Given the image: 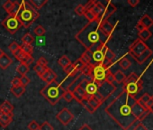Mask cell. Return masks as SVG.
<instances>
[{
	"label": "cell",
	"instance_id": "cell-22",
	"mask_svg": "<svg viewBox=\"0 0 153 130\" xmlns=\"http://www.w3.org/2000/svg\"><path fill=\"white\" fill-rule=\"evenodd\" d=\"M152 53H153V52L151 51V49L148 48V49L145 51V52H144L143 54H141L140 57H138L137 59H135V61H136L139 64H142V63H144V62L152 55Z\"/></svg>",
	"mask_w": 153,
	"mask_h": 130
},
{
	"label": "cell",
	"instance_id": "cell-37",
	"mask_svg": "<svg viewBox=\"0 0 153 130\" xmlns=\"http://www.w3.org/2000/svg\"><path fill=\"white\" fill-rule=\"evenodd\" d=\"M150 99V95H149L148 93H144L139 99H136L137 100V102L140 104V105H141V106H143V107H145V105H146V103L149 101V99Z\"/></svg>",
	"mask_w": 153,
	"mask_h": 130
},
{
	"label": "cell",
	"instance_id": "cell-42",
	"mask_svg": "<svg viewBox=\"0 0 153 130\" xmlns=\"http://www.w3.org/2000/svg\"><path fill=\"white\" fill-rule=\"evenodd\" d=\"M88 103L90 104V106H91L95 110H97V108L102 105V104H101L100 102H98V101H97L94 97H92L90 99H88Z\"/></svg>",
	"mask_w": 153,
	"mask_h": 130
},
{
	"label": "cell",
	"instance_id": "cell-26",
	"mask_svg": "<svg viewBox=\"0 0 153 130\" xmlns=\"http://www.w3.org/2000/svg\"><path fill=\"white\" fill-rule=\"evenodd\" d=\"M79 60L85 64V65H88V64H91V52H89V51H86V52H84L82 54H81V56H80V58H79Z\"/></svg>",
	"mask_w": 153,
	"mask_h": 130
},
{
	"label": "cell",
	"instance_id": "cell-27",
	"mask_svg": "<svg viewBox=\"0 0 153 130\" xmlns=\"http://www.w3.org/2000/svg\"><path fill=\"white\" fill-rule=\"evenodd\" d=\"M58 63H59V65H60V67L62 69H65L67 66H68V65L72 62L67 55H63L58 60Z\"/></svg>",
	"mask_w": 153,
	"mask_h": 130
},
{
	"label": "cell",
	"instance_id": "cell-50",
	"mask_svg": "<svg viewBox=\"0 0 153 130\" xmlns=\"http://www.w3.org/2000/svg\"><path fill=\"white\" fill-rule=\"evenodd\" d=\"M93 97H94V98H95V99H97L98 102H100L101 104H103V103L105 101V97H104V96H103V95H102V94H101L99 91H97V92L94 94V96H93Z\"/></svg>",
	"mask_w": 153,
	"mask_h": 130
},
{
	"label": "cell",
	"instance_id": "cell-39",
	"mask_svg": "<svg viewBox=\"0 0 153 130\" xmlns=\"http://www.w3.org/2000/svg\"><path fill=\"white\" fill-rule=\"evenodd\" d=\"M73 66H74V68H75V70H76V72H81L82 69L84 68L85 64H84L79 59H78L75 62H73Z\"/></svg>",
	"mask_w": 153,
	"mask_h": 130
},
{
	"label": "cell",
	"instance_id": "cell-12",
	"mask_svg": "<svg viewBox=\"0 0 153 130\" xmlns=\"http://www.w3.org/2000/svg\"><path fill=\"white\" fill-rule=\"evenodd\" d=\"M116 88L114 84H109L107 82H105L103 85H101L98 89V91L105 97V99H106L107 98H109L110 95H112L114 91H115Z\"/></svg>",
	"mask_w": 153,
	"mask_h": 130
},
{
	"label": "cell",
	"instance_id": "cell-15",
	"mask_svg": "<svg viewBox=\"0 0 153 130\" xmlns=\"http://www.w3.org/2000/svg\"><path fill=\"white\" fill-rule=\"evenodd\" d=\"M146 111H148V109H147L145 107L140 105V104L137 102V100H136V103H135V104L133 105V107H132V113H133V115H134V117H136V119H137L138 122L140 121V117H141Z\"/></svg>",
	"mask_w": 153,
	"mask_h": 130
},
{
	"label": "cell",
	"instance_id": "cell-46",
	"mask_svg": "<svg viewBox=\"0 0 153 130\" xmlns=\"http://www.w3.org/2000/svg\"><path fill=\"white\" fill-rule=\"evenodd\" d=\"M24 54H25V52L22 51V49H21V47L19 48V49H17L16 51H15L14 52H13V55L20 61L21 60H22V58H23V56H24Z\"/></svg>",
	"mask_w": 153,
	"mask_h": 130
},
{
	"label": "cell",
	"instance_id": "cell-7",
	"mask_svg": "<svg viewBox=\"0 0 153 130\" xmlns=\"http://www.w3.org/2000/svg\"><path fill=\"white\" fill-rule=\"evenodd\" d=\"M2 25L6 28V30L14 34L16 32H18L22 25V23L20 22V20L18 19L17 16H7L2 22Z\"/></svg>",
	"mask_w": 153,
	"mask_h": 130
},
{
	"label": "cell",
	"instance_id": "cell-18",
	"mask_svg": "<svg viewBox=\"0 0 153 130\" xmlns=\"http://www.w3.org/2000/svg\"><path fill=\"white\" fill-rule=\"evenodd\" d=\"M12 63V58H10V56H8L7 53H5L2 57H0V68L2 70H7Z\"/></svg>",
	"mask_w": 153,
	"mask_h": 130
},
{
	"label": "cell",
	"instance_id": "cell-49",
	"mask_svg": "<svg viewBox=\"0 0 153 130\" xmlns=\"http://www.w3.org/2000/svg\"><path fill=\"white\" fill-rule=\"evenodd\" d=\"M13 5H14V2H13V1L7 0V1H6V2L3 4V8H4L7 13H9V11L11 10V8H12V7H13Z\"/></svg>",
	"mask_w": 153,
	"mask_h": 130
},
{
	"label": "cell",
	"instance_id": "cell-9",
	"mask_svg": "<svg viewBox=\"0 0 153 130\" xmlns=\"http://www.w3.org/2000/svg\"><path fill=\"white\" fill-rule=\"evenodd\" d=\"M108 49V46L105 43H101L95 51L90 52H91V63L93 65L102 64L105 61V53L106 50Z\"/></svg>",
	"mask_w": 153,
	"mask_h": 130
},
{
	"label": "cell",
	"instance_id": "cell-32",
	"mask_svg": "<svg viewBox=\"0 0 153 130\" xmlns=\"http://www.w3.org/2000/svg\"><path fill=\"white\" fill-rule=\"evenodd\" d=\"M19 9H20V3L17 2V1H15L14 2V5L11 8V10L9 11L8 13V16H16L18 12H19Z\"/></svg>",
	"mask_w": 153,
	"mask_h": 130
},
{
	"label": "cell",
	"instance_id": "cell-1",
	"mask_svg": "<svg viewBox=\"0 0 153 130\" xmlns=\"http://www.w3.org/2000/svg\"><path fill=\"white\" fill-rule=\"evenodd\" d=\"M135 103V98L129 96L122 90L105 108V111L123 130H129L137 122L132 113V107Z\"/></svg>",
	"mask_w": 153,
	"mask_h": 130
},
{
	"label": "cell",
	"instance_id": "cell-6",
	"mask_svg": "<svg viewBox=\"0 0 153 130\" xmlns=\"http://www.w3.org/2000/svg\"><path fill=\"white\" fill-rule=\"evenodd\" d=\"M111 72L110 69L106 68L103 64L93 65L91 76L93 78V81H95L99 87L105 82V79L107 74Z\"/></svg>",
	"mask_w": 153,
	"mask_h": 130
},
{
	"label": "cell",
	"instance_id": "cell-36",
	"mask_svg": "<svg viewBox=\"0 0 153 130\" xmlns=\"http://www.w3.org/2000/svg\"><path fill=\"white\" fill-rule=\"evenodd\" d=\"M47 69H48V67L41 66V65L37 64V63H36V65H34V67H33V71L36 72V74H37L39 77H41V76L44 73V72H45Z\"/></svg>",
	"mask_w": 153,
	"mask_h": 130
},
{
	"label": "cell",
	"instance_id": "cell-60",
	"mask_svg": "<svg viewBox=\"0 0 153 130\" xmlns=\"http://www.w3.org/2000/svg\"><path fill=\"white\" fill-rule=\"evenodd\" d=\"M140 3V0H128L127 4L129 6H131V7H136Z\"/></svg>",
	"mask_w": 153,
	"mask_h": 130
},
{
	"label": "cell",
	"instance_id": "cell-10",
	"mask_svg": "<svg viewBox=\"0 0 153 130\" xmlns=\"http://www.w3.org/2000/svg\"><path fill=\"white\" fill-rule=\"evenodd\" d=\"M56 118L57 120H59V122H60L63 126H67L68 125L74 118V115L69 111L68 108H62L57 115H56Z\"/></svg>",
	"mask_w": 153,
	"mask_h": 130
},
{
	"label": "cell",
	"instance_id": "cell-40",
	"mask_svg": "<svg viewBox=\"0 0 153 130\" xmlns=\"http://www.w3.org/2000/svg\"><path fill=\"white\" fill-rule=\"evenodd\" d=\"M80 104H81V105L86 108V110H87L88 112H89V113H91V114H93V113L96 111V110H95V109L90 106V104L88 103V100H86V99H83V100L80 102Z\"/></svg>",
	"mask_w": 153,
	"mask_h": 130
},
{
	"label": "cell",
	"instance_id": "cell-14",
	"mask_svg": "<svg viewBox=\"0 0 153 130\" xmlns=\"http://www.w3.org/2000/svg\"><path fill=\"white\" fill-rule=\"evenodd\" d=\"M100 27L105 35H107L109 38H112V35L114 30V25H113L110 22H108V20H105L100 23Z\"/></svg>",
	"mask_w": 153,
	"mask_h": 130
},
{
	"label": "cell",
	"instance_id": "cell-61",
	"mask_svg": "<svg viewBox=\"0 0 153 130\" xmlns=\"http://www.w3.org/2000/svg\"><path fill=\"white\" fill-rule=\"evenodd\" d=\"M79 130H93L88 124H84L80 128H79Z\"/></svg>",
	"mask_w": 153,
	"mask_h": 130
},
{
	"label": "cell",
	"instance_id": "cell-51",
	"mask_svg": "<svg viewBox=\"0 0 153 130\" xmlns=\"http://www.w3.org/2000/svg\"><path fill=\"white\" fill-rule=\"evenodd\" d=\"M20 48V44L18 43H16V42H13V43H10V45L8 46V49H9V51L13 53L15 51H16L17 49H19Z\"/></svg>",
	"mask_w": 153,
	"mask_h": 130
},
{
	"label": "cell",
	"instance_id": "cell-29",
	"mask_svg": "<svg viewBox=\"0 0 153 130\" xmlns=\"http://www.w3.org/2000/svg\"><path fill=\"white\" fill-rule=\"evenodd\" d=\"M119 65L120 67L123 69V70H128L131 66V61L126 58V57H123L120 61H119Z\"/></svg>",
	"mask_w": 153,
	"mask_h": 130
},
{
	"label": "cell",
	"instance_id": "cell-43",
	"mask_svg": "<svg viewBox=\"0 0 153 130\" xmlns=\"http://www.w3.org/2000/svg\"><path fill=\"white\" fill-rule=\"evenodd\" d=\"M67 102H71L73 99H74V97H73V93L72 91L70 90H66L63 94V97H62Z\"/></svg>",
	"mask_w": 153,
	"mask_h": 130
},
{
	"label": "cell",
	"instance_id": "cell-13",
	"mask_svg": "<svg viewBox=\"0 0 153 130\" xmlns=\"http://www.w3.org/2000/svg\"><path fill=\"white\" fill-rule=\"evenodd\" d=\"M43 81H45L47 84L49 83H51L52 81H55L56 79H57V74L48 67V69L44 72V73L40 77Z\"/></svg>",
	"mask_w": 153,
	"mask_h": 130
},
{
	"label": "cell",
	"instance_id": "cell-11",
	"mask_svg": "<svg viewBox=\"0 0 153 130\" xmlns=\"http://www.w3.org/2000/svg\"><path fill=\"white\" fill-rule=\"evenodd\" d=\"M116 10H117L116 7L111 1H107L106 5H105V10H104L103 15L101 16V17L99 19H97V20L99 23H101L103 21H105V20H108V18L110 16H112V15H114L116 12Z\"/></svg>",
	"mask_w": 153,
	"mask_h": 130
},
{
	"label": "cell",
	"instance_id": "cell-59",
	"mask_svg": "<svg viewBox=\"0 0 153 130\" xmlns=\"http://www.w3.org/2000/svg\"><path fill=\"white\" fill-rule=\"evenodd\" d=\"M133 130H148L147 127L141 123V122H139L133 128Z\"/></svg>",
	"mask_w": 153,
	"mask_h": 130
},
{
	"label": "cell",
	"instance_id": "cell-30",
	"mask_svg": "<svg viewBox=\"0 0 153 130\" xmlns=\"http://www.w3.org/2000/svg\"><path fill=\"white\" fill-rule=\"evenodd\" d=\"M92 69H93V64H88L85 65L84 68L81 71V74L84 75L85 77H92L91 73H92Z\"/></svg>",
	"mask_w": 153,
	"mask_h": 130
},
{
	"label": "cell",
	"instance_id": "cell-41",
	"mask_svg": "<svg viewBox=\"0 0 153 130\" xmlns=\"http://www.w3.org/2000/svg\"><path fill=\"white\" fill-rule=\"evenodd\" d=\"M83 16H85V17L88 19V22H93V21H95V20L97 19L96 16L92 13L91 10H87V11H85V13H84Z\"/></svg>",
	"mask_w": 153,
	"mask_h": 130
},
{
	"label": "cell",
	"instance_id": "cell-55",
	"mask_svg": "<svg viewBox=\"0 0 153 130\" xmlns=\"http://www.w3.org/2000/svg\"><path fill=\"white\" fill-rule=\"evenodd\" d=\"M95 4H96V1H94V0H91V1H88V2L84 6V7H85V11H87V10H91V9L94 7Z\"/></svg>",
	"mask_w": 153,
	"mask_h": 130
},
{
	"label": "cell",
	"instance_id": "cell-20",
	"mask_svg": "<svg viewBox=\"0 0 153 130\" xmlns=\"http://www.w3.org/2000/svg\"><path fill=\"white\" fill-rule=\"evenodd\" d=\"M13 110H14V106L7 100L4 101L0 105V112H2V113L10 114V113H13Z\"/></svg>",
	"mask_w": 153,
	"mask_h": 130
},
{
	"label": "cell",
	"instance_id": "cell-16",
	"mask_svg": "<svg viewBox=\"0 0 153 130\" xmlns=\"http://www.w3.org/2000/svg\"><path fill=\"white\" fill-rule=\"evenodd\" d=\"M13 117H14L13 113L6 114L0 112V126L2 127H7V126H9L13 121Z\"/></svg>",
	"mask_w": 153,
	"mask_h": 130
},
{
	"label": "cell",
	"instance_id": "cell-57",
	"mask_svg": "<svg viewBox=\"0 0 153 130\" xmlns=\"http://www.w3.org/2000/svg\"><path fill=\"white\" fill-rule=\"evenodd\" d=\"M72 93H73V97H74V99H76V101H78L79 103H80L83 99H84V98L82 97V96H80L79 94H78L76 93L75 90L74 91H72Z\"/></svg>",
	"mask_w": 153,
	"mask_h": 130
},
{
	"label": "cell",
	"instance_id": "cell-58",
	"mask_svg": "<svg viewBox=\"0 0 153 130\" xmlns=\"http://www.w3.org/2000/svg\"><path fill=\"white\" fill-rule=\"evenodd\" d=\"M20 85H21L20 78H18V77H15V78L12 80L11 86H12V87H17V86H20Z\"/></svg>",
	"mask_w": 153,
	"mask_h": 130
},
{
	"label": "cell",
	"instance_id": "cell-24",
	"mask_svg": "<svg viewBox=\"0 0 153 130\" xmlns=\"http://www.w3.org/2000/svg\"><path fill=\"white\" fill-rule=\"evenodd\" d=\"M29 66H27V65L24 64V63H20L18 66L16 67V72L19 73L22 76H26V74L29 72Z\"/></svg>",
	"mask_w": 153,
	"mask_h": 130
},
{
	"label": "cell",
	"instance_id": "cell-34",
	"mask_svg": "<svg viewBox=\"0 0 153 130\" xmlns=\"http://www.w3.org/2000/svg\"><path fill=\"white\" fill-rule=\"evenodd\" d=\"M22 51L25 53V54H29V55H33V47L31 44H25L23 43L22 45H20Z\"/></svg>",
	"mask_w": 153,
	"mask_h": 130
},
{
	"label": "cell",
	"instance_id": "cell-21",
	"mask_svg": "<svg viewBox=\"0 0 153 130\" xmlns=\"http://www.w3.org/2000/svg\"><path fill=\"white\" fill-rule=\"evenodd\" d=\"M11 93L16 97V98H20L21 96H23L25 92V87L20 85L17 87H11L10 89Z\"/></svg>",
	"mask_w": 153,
	"mask_h": 130
},
{
	"label": "cell",
	"instance_id": "cell-54",
	"mask_svg": "<svg viewBox=\"0 0 153 130\" xmlns=\"http://www.w3.org/2000/svg\"><path fill=\"white\" fill-rule=\"evenodd\" d=\"M37 64L41 65V66H43V67H48V61L44 57H40L39 60L37 61Z\"/></svg>",
	"mask_w": 153,
	"mask_h": 130
},
{
	"label": "cell",
	"instance_id": "cell-53",
	"mask_svg": "<svg viewBox=\"0 0 153 130\" xmlns=\"http://www.w3.org/2000/svg\"><path fill=\"white\" fill-rule=\"evenodd\" d=\"M20 82H21V85L24 86V87H26L30 82H31V80L27 77V76H22L20 78Z\"/></svg>",
	"mask_w": 153,
	"mask_h": 130
},
{
	"label": "cell",
	"instance_id": "cell-2",
	"mask_svg": "<svg viewBox=\"0 0 153 130\" xmlns=\"http://www.w3.org/2000/svg\"><path fill=\"white\" fill-rule=\"evenodd\" d=\"M87 51H95L101 43H105L111 39L102 31L100 23L96 19L93 22H88L78 34L75 35Z\"/></svg>",
	"mask_w": 153,
	"mask_h": 130
},
{
	"label": "cell",
	"instance_id": "cell-45",
	"mask_svg": "<svg viewBox=\"0 0 153 130\" xmlns=\"http://www.w3.org/2000/svg\"><path fill=\"white\" fill-rule=\"evenodd\" d=\"M40 125L35 120H31L28 124V129L29 130H39Z\"/></svg>",
	"mask_w": 153,
	"mask_h": 130
},
{
	"label": "cell",
	"instance_id": "cell-3",
	"mask_svg": "<svg viewBox=\"0 0 153 130\" xmlns=\"http://www.w3.org/2000/svg\"><path fill=\"white\" fill-rule=\"evenodd\" d=\"M20 22L22 23V25L25 28H29L33 22L39 18L40 14L39 12L30 4V2L27 1H22L20 3V9L16 16Z\"/></svg>",
	"mask_w": 153,
	"mask_h": 130
},
{
	"label": "cell",
	"instance_id": "cell-48",
	"mask_svg": "<svg viewBox=\"0 0 153 130\" xmlns=\"http://www.w3.org/2000/svg\"><path fill=\"white\" fill-rule=\"evenodd\" d=\"M75 13L78 15V16H83L84 13H85V7H84V6L83 5H79L78 7L75 8Z\"/></svg>",
	"mask_w": 153,
	"mask_h": 130
},
{
	"label": "cell",
	"instance_id": "cell-56",
	"mask_svg": "<svg viewBox=\"0 0 153 130\" xmlns=\"http://www.w3.org/2000/svg\"><path fill=\"white\" fill-rule=\"evenodd\" d=\"M105 82L109 83V84H114V74L112 72H109L106 76V79H105Z\"/></svg>",
	"mask_w": 153,
	"mask_h": 130
},
{
	"label": "cell",
	"instance_id": "cell-23",
	"mask_svg": "<svg viewBox=\"0 0 153 130\" xmlns=\"http://www.w3.org/2000/svg\"><path fill=\"white\" fill-rule=\"evenodd\" d=\"M138 36H139V39H140L142 42L145 43V41L149 40L152 36V33L149 31V29H144L138 33Z\"/></svg>",
	"mask_w": 153,
	"mask_h": 130
},
{
	"label": "cell",
	"instance_id": "cell-52",
	"mask_svg": "<svg viewBox=\"0 0 153 130\" xmlns=\"http://www.w3.org/2000/svg\"><path fill=\"white\" fill-rule=\"evenodd\" d=\"M74 91V90H73ZM75 91L78 93V94H79L80 96H82L83 98H84V99H85V97H86V91H85V90L80 86V84H79V86H78L76 89H75Z\"/></svg>",
	"mask_w": 153,
	"mask_h": 130
},
{
	"label": "cell",
	"instance_id": "cell-47",
	"mask_svg": "<svg viewBox=\"0 0 153 130\" xmlns=\"http://www.w3.org/2000/svg\"><path fill=\"white\" fill-rule=\"evenodd\" d=\"M145 108L149 111V113H153V95L150 96V99H149V101L146 103Z\"/></svg>",
	"mask_w": 153,
	"mask_h": 130
},
{
	"label": "cell",
	"instance_id": "cell-35",
	"mask_svg": "<svg viewBox=\"0 0 153 130\" xmlns=\"http://www.w3.org/2000/svg\"><path fill=\"white\" fill-rule=\"evenodd\" d=\"M115 57H116L115 53H114L111 49H109V48H108V49L106 50L105 53V60H107L108 61L113 62V61H114V60L115 59Z\"/></svg>",
	"mask_w": 153,
	"mask_h": 130
},
{
	"label": "cell",
	"instance_id": "cell-63",
	"mask_svg": "<svg viewBox=\"0 0 153 130\" xmlns=\"http://www.w3.org/2000/svg\"><path fill=\"white\" fill-rule=\"evenodd\" d=\"M5 53H6V52H5L3 51V49H1V48H0V57H2V56H3V55L5 54Z\"/></svg>",
	"mask_w": 153,
	"mask_h": 130
},
{
	"label": "cell",
	"instance_id": "cell-31",
	"mask_svg": "<svg viewBox=\"0 0 153 130\" xmlns=\"http://www.w3.org/2000/svg\"><path fill=\"white\" fill-rule=\"evenodd\" d=\"M20 61H21V63H24V64L27 65V66H29V65H31L34 61V58L33 57V55H29V54L25 53Z\"/></svg>",
	"mask_w": 153,
	"mask_h": 130
},
{
	"label": "cell",
	"instance_id": "cell-17",
	"mask_svg": "<svg viewBox=\"0 0 153 130\" xmlns=\"http://www.w3.org/2000/svg\"><path fill=\"white\" fill-rule=\"evenodd\" d=\"M104 10H105V5L102 4L99 1H96V4H95L94 7L91 9L92 13L96 16L97 19H99L101 17V16L104 13Z\"/></svg>",
	"mask_w": 153,
	"mask_h": 130
},
{
	"label": "cell",
	"instance_id": "cell-33",
	"mask_svg": "<svg viewBox=\"0 0 153 130\" xmlns=\"http://www.w3.org/2000/svg\"><path fill=\"white\" fill-rule=\"evenodd\" d=\"M22 42L25 44H31L32 45V43L34 42V37L30 33H27L22 37Z\"/></svg>",
	"mask_w": 153,
	"mask_h": 130
},
{
	"label": "cell",
	"instance_id": "cell-62",
	"mask_svg": "<svg viewBox=\"0 0 153 130\" xmlns=\"http://www.w3.org/2000/svg\"><path fill=\"white\" fill-rule=\"evenodd\" d=\"M135 28L138 30V32H140V31H142V30H144V29H145V28H144L141 25H140L139 23H137V25H136Z\"/></svg>",
	"mask_w": 153,
	"mask_h": 130
},
{
	"label": "cell",
	"instance_id": "cell-28",
	"mask_svg": "<svg viewBox=\"0 0 153 130\" xmlns=\"http://www.w3.org/2000/svg\"><path fill=\"white\" fill-rule=\"evenodd\" d=\"M114 81L118 84H122L124 82L125 79H126V76L125 74L122 72V71H117L114 74Z\"/></svg>",
	"mask_w": 153,
	"mask_h": 130
},
{
	"label": "cell",
	"instance_id": "cell-25",
	"mask_svg": "<svg viewBox=\"0 0 153 130\" xmlns=\"http://www.w3.org/2000/svg\"><path fill=\"white\" fill-rule=\"evenodd\" d=\"M48 3V0H31L30 4L36 9L39 10L41 8L43 7V6H45Z\"/></svg>",
	"mask_w": 153,
	"mask_h": 130
},
{
	"label": "cell",
	"instance_id": "cell-38",
	"mask_svg": "<svg viewBox=\"0 0 153 130\" xmlns=\"http://www.w3.org/2000/svg\"><path fill=\"white\" fill-rule=\"evenodd\" d=\"M33 32H34V34H35L37 36L42 37V35H44V34H45V33H46V29H45L43 26H42V25H37V26L33 29Z\"/></svg>",
	"mask_w": 153,
	"mask_h": 130
},
{
	"label": "cell",
	"instance_id": "cell-8",
	"mask_svg": "<svg viewBox=\"0 0 153 130\" xmlns=\"http://www.w3.org/2000/svg\"><path fill=\"white\" fill-rule=\"evenodd\" d=\"M148 48L149 47L147 46V44L144 42H142L140 39L138 38L130 45V47H129V53L135 60L138 57H140L141 54H143Z\"/></svg>",
	"mask_w": 153,
	"mask_h": 130
},
{
	"label": "cell",
	"instance_id": "cell-44",
	"mask_svg": "<svg viewBox=\"0 0 153 130\" xmlns=\"http://www.w3.org/2000/svg\"><path fill=\"white\" fill-rule=\"evenodd\" d=\"M39 130H54V127L48 121H44L42 125H40Z\"/></svg>",
	"mask_w": 153,
	"mask_h": 130
},
{
	"label": "cell",
	"instance_id": "cell-5",
	"mask_svg": "<svg viewBox=\"0 0 153 130\" xmlns=\"http://www.w3.org/2000/svg\"><path fill=\"white\" fill-rule=\"evenodd\" d=\"M123 84V91L126 92L129 96L135 98L141 91L143 82L136 73L131 72L128 77H126Z\"/></svg>",
	"mask_w": 153,
	"mask_h": 130
},
{
	"label": "cell",
	"instance_id": "cell-19",
	"mask_svg": "<svg viewBox=\"0 0 153 130\" xmlns=\"http://www.w3.org/2000/svg\"><path fill=\"white\" fill-rule=\"evenodd\" d=\"M138 23L140 25H141L145 29H149L153 25V19L150 16H149L148 15H144L140 19V21Z\"/></svg>",
	"mask_w": 153,
	"mask_h": 130
},
{
	"label": "cell",
	"instance_id": "cell-4",
	"mask_svg": "<svg viewBox=\"0 0 153 130\" xmlns=\"http://www.w3.org/2000/svg\"><path fill=\"white\" fill-rule=\"evenodd\" d=\"M65 91L66 90L61 87V85L55 81L43 87L41 90V95L46 99L51 105L54 106L60 100Z\"/></svg>",
	"mask_w": 153,
	"mask_h": 130
}]
</instances>
